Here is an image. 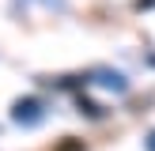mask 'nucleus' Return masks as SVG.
<instances>
[{
	"mask_svg": "<svg viewBox=\"0 0 155 151\" xmlns=\"http://www.w3.org/2000/svg\"><path fill=\"white\" fill-rule=\"evenodd\" d=\"M15 117H19V121H34L38 117V102H34V98L19 102V106H15Z\"/></svg>",
	"mask_w": 155,
	"mask_h": 151,
	"instance_id": "1",
	"label": "nucleus"
},
{
	"mask_svg": "<svg viewBox=\"0 0 155 151\" xmlns=\"http://www.w3.org/2000/svg\"><path fill=\"white\" fill-rule=\"evenodd\" d=\"M57 151H83V143H61Z\"/></svg>",
	"mask_w": 155,
	"mask_h": 151,
	"instance_id": "2",
	"label": "nucleus"
}]
</instances>
